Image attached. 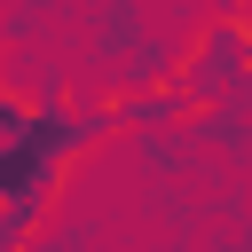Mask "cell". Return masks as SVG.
Segmentation results:
<instances>
[{
	"instance_id": "6da1fadb",
	"label": "cell",
	"mask_w": 252,
	"mask_h": 252,
	"mask_svg": "<svg viewBox=\"0 0 252 252\" xmlns=\"http://www.w3.org/2000/svg\"><path fill=\"white\" fill-rule=\"evenodd\" d=\"M252 71V39H244V16H213V32L189 47V71L173 79V94L197 110V102H213V94H228L236 79Z\"/></svg>"
},
{
	"instance_id": "7a4b0ae2",
	"label": "cell",
	"mask_w": 252,
	"mask_h": 252,
	"mask_svg": "<svg viewBox=\"0 0 252 252\" xmlns=\"http://www.w3.org/2000/svg\"><path fill=\"white\" fill-rule=\"evenodd\" d=\"M24 126H32V102H24L16 87H0V142H16Z\"/></svg>"
},
{
	"instance_id": "3957f363",
	"label": "cell",
	"mask_w": 252,
	"mask_h": 252,
	"mask_svg": "<svg viewBox=\"0 0 252 252\" xmlns=\"http://www.w3.org/2000/svg\"><path fill=\"white\" fill-rule=\"evenodd\" d=\"M213 8H220V16H244V0H213Z\"/></svg>"
},
{
	"instance_id": "277c9868",
	"label": "cell",
	"mask_w": 252,
	"mask_h": 252,
	"mask_svg": "<svg viewBox=\"0 0 252 252\" xmlns=\"http://www.w3.org/2000/svg\"><path fill=\"white\" fill-rule=\"evenodd\" d=\"M244 39H252V16H244Z\"/></svg>"
}]
</instances>
